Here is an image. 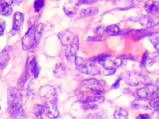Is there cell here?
I'll return each instance as SVG.
<instances>
[{
    "label": "cell",
    "instance_id": "obj_38",
    "mask_svg": "<svg viewBox=\"0 0 159 119\" xmlns=\"http://www.w3.org/2000/svg\"><path fill=\"white\" fill-rule=\"evenodd\" d=\"M157 113H158V114H159V108H157Z\"/></svg>",
    "mask_w": 159,
    "mask_h": 119
},
{
    "label": "cell",
    "instance_id": "obj_24",
    "mask_svg": "<svg viewBox=\"0 0 159 119\" xmlns=\"http://www.w3.org/2000/svg\"><path fill=\"white\" fill-rule=\"evenodd\" d=\"M44 30L43 24H39L37 27H35V40H36V44H38L41 40V35Z\"/></svg>",
    "mask_w": 159,
    "mask_h": 119
},
{
    "label": "cell",
    "instance_id": "obj_6",
    "mask_svg": "<svg viewBox=\"0 0 159 119\" xmlns=\"http://www.w3.org/2000/svg\"><path fill=\"white\" fill-rule=\"evenodd\" d=\"M157 92V87L154 84H147L144 87L136 91V96L141 99H148Z\"/></svg>",
    "mask_w": 159,
    "mask_h": 119
},
{
    "label": "cell",
    "instance_id": "obj_30",
    "mask_svg": "<svg viewBox=\"0 0 159 119\" xmlns=\"http://www.w3.org/2000/svg\"><path fill=\"white\" fill-rule=\"evenodd\" d=\"M103 113H98L96 114H90L88 116V118H104L105 117L102 116Z\"/></svg>",
    "mask_w": 159,
    "mask_h": 119
},
{
    "label": "cell",
    "instance_id": "obj_10",
    "mask_svg": "<svg viewBox=\"0 0 159 119\" xmlns=\"http://www.w3.org/2000/svg\"><path fill=\"white\" fill-rule=\"evenodd\" d=\"M57 37L63 46H68L73 40L74 35L70 29H65V30H62L60 33H58Z\"/></svg>",
    "mask_w": 159,
    "mask_h": 119
},
{
    "label": "cell",
    "instance_id": "obj_36",
    "mask_svg": "<svg viewBox=\"0 0 159 119\" xmlns=\"http://www.w3.org/2000/svg\"><path fill=\"white\" fill-rule=\"evenodd\" d=\"M104 40V38H100V37H94V38H93H93H91V37H90V38L88 39V40H89V41H91V40L99 41V40Z\"/></svg>",
    "mask_w": 159,
    "mask_h": 119
},
{
    "label": "cell",
    "instance_id": "obj_32",
    "mask_svg": "<svg viewBox=\"0 0 159 119\" xmlns=\"http://www.w3.org/2000/svg\"><path fill=\"white\" fill-rule=\"evenodd\" d=\"M120 81H121V78L117 79L116 82H115V83L113 84V86H112V88H114V89H117V88H119V86H120Z\"/></svg>",
    "mask_w": 159,
    "mask_h": 119
},
{
    "label": "cell",
    "instance_id": "obj_14",
    "mask_svg": "<svg viewBox=\"0 0 159 119\" xmlns=\"http://www.w3.org/2000/svg\"><path fill=\"white\" fill-rule=\"evenodd\" d=\"M10 56L7 49H3L0 52V70H3L9 64Z\"/></svg>",
    "mask_w": 159,
    "mask_h": 119
},
{
    "label": "cell",
    "instance_id": "obj_22",
    "mask_svg": "<svg viewBox=\"0 0 159 119\" xmlns=\"http://www.w3.org/2000/svg\"><path fill=\"white\" fill-rule=\"evenodd\" d=\"M33 113L36 117H41V116L43 115V113H45V106L41 104H36L34 106L33 108Z\"/></svg>",
    "mask_w": 159,
    "mask_h": 119
},
{
    "label": "cell",
    "instance_id": "obj_5",
    "mask_svg": "<svg viewBox=\"0 0 159 119\" xmlns=\"http://www.w3.org/2000/svg\"><path fill=\"white\" fill-rule=\"evenodd\" d=\"M78 49H79V39H78V35H75L72 43L70 44L68 46H67V49L65 52L66 59L69 62L72 63L73 62V61H75Z\"/></svg>",
    "mask_w": 159,
    "mask_h": 119
},
{
    "label": "cell",
    "instance_id": "obj_35",
    "mask_svg": "<svg viewBox=\"0 0 159 119\" xmlns=\"http://www.w3.org/2000/svg\"><path fill=\"white\" fill-rule=\"evenodd\" d=\"M3 3H5V4H7V5L9 6H11L13 3H14V2H15V0H2Z\"/></svg>",
    "mask_w": 159,
    "mask_h": 119
},
{
    "label": "cell",
    "instance_id": "obj_34",
    "mask_svg": "<svg viewBox=\"0 0 159 119\" xmlns=\"http://www.w3.org/2000/svg\"><path fill=\"white\" fill-rule=\"evenodd\" d=\"M137 118H144V119H149L150 118V117L148 114H140L138 117H137Z\"/></svg>",
    "mask_w": 159,
    "mask_h": 119
},
{
    "label": "cell",
    "instance_id": "obj_16",
    "mask_svg": "<svg viewBox=\"0 0 159 119\" xmlns=\"http://www.w3.org/2000/svg\"><path fill=\"white\" fill-rule=\"evenodd\" d=\"M104 97L102 95H94V96H89L84 100V104H97V103H103L104 102Z\"/></svg>",
    "mask_w": 159,
    "mask_h": 119
},
{
    "label": "cell",
    "instance_id": "obj_19",
    "mask_svg": "<svg viewBox=\"0 0 159 119\" xmlns=\"http://www.w3.org/2000/svg\"><path fill=\"white\" fill-rule=\"evenodd\" d=\"M120 28H119L118 25H116V24H111V25H109L108 27L105 28L104 29V32L106 33L108 35H110V36H114V35H118L119 33H120Z\"/></svg>",
    "mask_w": 159,
    "mask_h": 119
},
{
    "label": "cell",
    "instance_id": "obj_8",
    "mask_svg": "<svg viewBox=\"0 0 159 119\" xmlns=\"http://www.w3.org/2000/svg\"><path fill=\"white\" fill-rule=\"evenodd\" d=\"M136 21H137L141 25L145 28H152L157 25L159 23V19L156 16H150V15H142L140 17L136 18Z\"/></svg>",
    "mask_w": 159,
    "mask_h": 119
},
{
    "label": "cell",
    "instance_id": "obj_9",
    "mask_svg": "<svg viewBox=\"0 0 159 119\" xmlns=\"http://www.w3.org/2000/svg\"><path fill=\"white\" fill-rule=\"evenodd\" d=\"M45 113L49 118L56 119L59 117L60 113L55 102H46L45 105Z\"/></svg>",
    "mask_w": 159,
    "mask_h": 119
},
{
    "label": "cell",
    "instance_id": "obj_20",
    "mask_svg": "<svg viewBox=\"0 0 159 119\" xmlns=\"http://www.w3.org/2000/svg\"><path fill=\"white\" fill-rule=\"evenodd\" d=\"M128 112L124 108H118L114 113V117L116 119H125L128 118Z\"/></svg>",
    "mask_w": 159,
    "mask_h": 119
},
{
    "label": "cell",
    "instance_id": "obj_23",
    "mask_svg": "<svg viewBox=\"0 0 159 119\" xmlns=\"http://www.w3.org/2000/svg\"><path fill=\"white\" fill-rule=\"evenodd\" d=\"M86 91L93 94V95H103L104 94V90L102 87H85Z\"/></svg>",
    "mask_w": 159,
    "mask_h": 119
},
{
    "label": "cell",
    "instance_id": "obj_12",
    "mask_svg": "<svg viewBox=\"0 0 159 119\" xmlns=\"http://www.w3.org/2000/svg\"><path fill=\"white\" fill-rule=\"evenodd\" d=\"M25 15L21 12H16L14 15L13 19V29L15 31H19L20 29L21 26L23 25Z\"/></svg>",
    "mask_w": 159,
    "mask_h": 119
},
{
    "label": "cell",
    "instance_id": "obj_13",
    "mask_svg": "<svg viewBox=\"0 0 159 119\" xmlns=\"http://www.w3.org/2000/svg\"><path fill=\"white\" fill-rule=\"evenodd\" d=\"M145 10L150 15H157L159 13V3L154 0H149L145 3Z\"/></svg>",
    "mask_w": 159,
    "mask_h": 119
},
{
    "label": "cell",
    "instance_id": "obj_17",
    "mask_svg": "<svg viewBox=\"0 0 159 119\" xmlns=\"http://www.w3.org/2000/svg\"><path fill=\"white\" fill-rule=\"evenodd\" d=\"M30 69H31V72L34 77L38 78V76L40 75V72H41V67L39 66L35 57H34L30 61Z\"/></svg>",
    "mask_w": 159,
    "mask_h": 119
},
{
    "label": "cell",
    "instance_id": "obj_37",
    "mask_svg": "<svg viewBox=\"0 0 159 119\" xmlns=\"http://www.w3.org/2000/svg\"><path fill=\"white\" fill-rule=\"evenodd\" d=\"M128 2L130 3H132V4H138L142 2V0H127Z\"/></svg>",
    "mask_w": 159,
    "mask_h": 119
},
{
    "label": "cell",
    "instance_id": "obj_31",
    "mask_svg": "<svg viewBox=\"0 0 159 119\" xmlns=\"http://www.w3.org/2000/svg\"><path fill=\"white\" fill-rule=\"evenodd\" d=\"M8 7H9V5L5 4L2 0H0V15H2V14H3V12Z\"/></svg>",
    "mask_w": 159,
    "mask_h": 119
},
{
    "label": "cell",
    "instance_id": "obj_39",
    "mask_svg": "<svg viewBox=\"0 0 159 119\" xmlns=\"http://www.w3.org/2000/svg\"><path fill=\"white\" fill-rule=\"evenodd\" d=\"M0 110H1V107H0Z\"/></svg>",
    "mask_w": 159,
    "mask_h": 119
},
{
    "label": "cell",
    "instance_id": "obj_11",
    "mask_svg": "<svg viewBox=\"0 0 159 119\" xmlns=\"http://www.w3.org/2000/svg\"><path fill=\"white\" fill-rule=\"evenodd\" d=\"M82 85L85 87H104L106 86V82L103 80L89 78L85 79L82 81Z\"/></svg>",
    "mask_w": 159,
    "mask_h": 119
},
{
    "label": "cell",
    "instance_id": "obj_1",
    "mask_svg": "<svg viewBox=\"0 0 159 119\" xmlns=\"http://www.w3.org/2000/svg\"><path fill=\"white\" fill-rule=\"evenodd\" d=\"M8 112L11 117L25 118V113L23 108V96L20 91L15 87H9L7 93Z\"/></svg>",
    "mask_w": 159,
    "mask_h": 119
},
{
    "label": "cell",
    "instance_id": "obj_3",
    "mask_svg": "<svg viewBox=\"0 0 159 119\" xmlns=\"http://www.w3.org/2000/svg\"><path fill=\"white\" fill-rule=\"evenodd\" d=\"M150 78L137 72H129L125 76V83L130 87H138L148 84Z\"/></svg>",
    "mask_w": 159,
    "mask_h": 119
},
{
    "label": "cell",
    "instance_id": "obj_7",
    "mask_svg": "<svg viewBox=\"0 0 159 119\" xmlns=\"http://www.w3.org/2000/svg\"><path fill=\"white\" fill-rule=\"evenodd\" d=\"M39 92H40L41 98L46 102H54L56 96H57L55 88L50 85L42 86L40 88Z\"/></svg>",
    "mask_w": 159,
    "mask_h": 119
},
{
    "label": "cell",
    "instance_id": "obj_27",
    "mask_svg": "<svg viewBox=\"0 0 159 119\" xmlns=\"http://www.w3.org/2000/svg\"><path fill=\"white\" fill-rule=\"evenodd\" d=\"M150 42L152 43V45H153L154 48H155L157 51H159V37L158 36H155V37L151 38Z\"/></svg>",
    "mask_w": 159,
    "mask_h": 119
},
{
    "label": "cell",
    "instance_id": "obj_28",
    "mask_svg": "<svg viewBox=\"0 0 159 119\" xmlns=\"http://www.w3.org/2000/svg\"><path fill=\"white\" fill-rule=\"evenodd\" d=\"M79 4H84V5H88V4H93V3H97L98 0H78Z\"/></svg>",
    "mask_w": 159,
    "mask_h": 119
},
{
    "label": "cell",
    "instance_id": "obj_29",
    "mask_svg": "<svg viewBox=\"0 0 159 119\" xmlns=\"http://www.w3.org/2000/svg\"><path fill=\"white\" fill-rule=\"evenodd\" d=\"M123 63V60L122 58L120 56V57H117V58L113 61V66H115L116 67H120Z\"/></svg>",
    "mask_w": 159,
    "mask_h": 119
},
{
    "label": "cell",
    "instance_id": "obj_15",
    "mask_svg": "<svg viewBox=\"0 0 159 119\" xmlns=\"http://www.w3.org/2000/svg\"><path fill=\"white\" fill-rule=\"evenodd\" d=\"M54 75L57 78H63L67 76V69L62 63H58L54 69Z\"/></svg>",
    "mask_w": 159,
    "mask_h": 119
},
{
    "label": "cell",
    "instance_id": "obj_2",
    "mask_svg": "<svg viewBox=\"0 0 159 119\" xmlns=\"http://www.w3.org/2000/svg\"><path fill=\"white\" fill-rule=\"evenodd\" d=\"M74 62H75L77 70L83 74L89 75V76H98L102 74L101 68L96 64V62L91 61H87L78 56L76 57Z\"/></svg>",
    "mask_w": 159,
    "mask_h": 119
},
{
    "label": "cell",
    "instance_id": "obj_21",
    "mask_svg": "<svg viewBox=\"0 0 159 119\" xmlns=\"http://www.w3.org/2000/svg\"><path fill=\"white\" fill-rule=\"evenodd\" d=\"M63 10L67 15H68V16H72V15L75 14L76 6L74 5V3H68L67 4L64 5Z\"/></svg>",
    "mask_w": 159,
    "mask_h": 119
},
{
    "label": "cell",
    "instance_id": "obj_18",
    "mask_svg": "<svg viewBox=\"0 0 159 119\" xmlns=\"http://www.w3.org/2000/svg\"><path fill=\"white\" fill-rule=\"evenodd\" d=\"M98 9L97 8H88L82 10L80 13V18H87L95 16L98 15Z\"/></svg>",
    "mask_w": 159,
    "mask_h": 119
},
{
    "label": "cell",
    "instance_id": "obj_25",
    "mask_svg": "<svg viewBox=\"0 0 159 119\" xmlns=\"http://www.w3.org/2000/svg\"><path fill=\"white\" fill-rule=\"evenodd\" d=\"M152 97L153 98L152 99L150 102V107L157 109L159 108V92H157Z\"/></svg>",
    "mask_w": 159,
    "mask_h": 119
},
{
    "label": "cell",
    "instance_id": "obj_26",
    "mask_svg": "<svg viewBox=\"0 0 159 119\" xmlns=\"http://www.w3.org/2000/svg\"><path fill=\"white\" fill-rule=\"evenodd\" d=\"M45 5V0H35L34 3V9L35 12H40L42 8Z\"/></svg>",
    "mask_w": 159,
    "mask_h": 119
},
{
    "label": "cell",
    "instance_id": "obj_33",
    "mask_svg": "<svg viewBox=\"0 0 159 119\" xmlns=\"http://www.w3.org/2000/svg\"><path fill=\"white\" fill-rule=\"evenodd\" d=\"M4 28H5V24L4 23H0V37L3 35L4 34Z\"/></svg>",
    "mask_w": 159,
    "mask_h": 119
},
{
    "label": "cell",
    "instance_id": "obj_4",
    "mask_svg": "<svg viewBox=\"0 0 159 119\" xmlns=\"http://www.w3.org/2000/svg\"><path fill=\"white\" fill-rule=\"evenodd\" d=\"M22 44V48L24 50H29L35 47L36 44V40H35V26L31 25L28 29V31L25 34V35L21 40Z\"/></svg>",
    "mask_w": 159,
    "mask_h": 119
}]
</instances>
